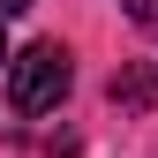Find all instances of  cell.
Returning <instances> with one entry per match:
<instances>
[{
	"label": "cell",
	"mask_w": 158,
	"mask_h": 158,
	"mask_svg": "<svg viewBox=\"0 0 158 158\" xmlns=\"http://www.w3.org/2000/svg\"><path fill=\"white\" fill-rule=\"evenodd\" d=\"M68 83H75V60H68V45H53V38L8 53V106L23 113V121L53 113V106L68 98Z\"/></svg>",
	"instance_id": "6da1fadb"
},
{
	"label": "cell",
	"mask_w": 158,
	"mask_h": 158,
	"mask_svg": "<svg viewBox=\"0 0 158 158\" xmlns=\"http://www.w3.org/2000/svg\"><path fill=\"white\" fill-rule=\"evenodd\" d=\"M106 98H113L121 113H151V106H158V60H128V68H113Z\"/></svg>",
	"instance_id": "7a4b0ae2"
},
{
	"label": "cell",
	"mask_w": 158,
	"mask_h": 158,
	"mask_svg": "<svg viewBox=\"0 0 158 158\" xmlns=\"http://www.w3.org/2000/svg\"><path fill=\"white\" fill-rule=\"evenodd\" d=\"M121 8L135 15V23H151V30H158V0H121Z\"/></svg>",
	"instance_id": "3957f363"
},
{
	"label": "cell",
	"mask_w": 158,
	"mask_h": 158,
	"mask_svg": "<svg viewBox=\"0 0 158 158\" xmlns=\"http://www.w3.org/2000/svg\"><path fill=\"white\" fill-rule=\"evenodd\" d=\"M23 8H30V0H0V23H8V15H23Z\"/></svg>",
	"instance_id": "277c9868"
},
{
	"label": "cell",
	"mask_w": 158,
	"mask_h": 158,
	"mask_svg": "<svg viewBox=\"0 0 158 158\" xmlns=\"http://www.w3.org/2000/svg\"><path fill=\"white\" fill-rule=\"evenodd\" d=\"M0 68H8V30H0Z\"/></svg>",
	"instance_id": "5b68a950"
}]
</instances>
